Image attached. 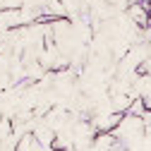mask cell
Instances as JSON below:
<instances>
[{
    "mask_svg": "<svg viewBox=\"0 0 151 151\" xmlns=\"http://www.w3.org/2000/svg\"><path fill=\"white\" fill-rule=\"evenodd\" d=\"M146 113H149L146 101H144V99H134L132 106H129V110H127V115H132V118H144Z\"/></svg>",
    "mask_w": 151,
    "mask_h": 151,
    "instance_id": "1",
    "label": "cell"
}]
</instances>
